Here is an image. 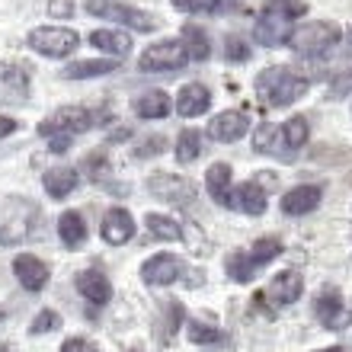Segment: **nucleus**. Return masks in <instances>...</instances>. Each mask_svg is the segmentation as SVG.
<instances>
[{"label": "nucleus", "mask_w": 352, "mask_h": 352, "mask_svg": "<svg viewBox=\"0 0 352 352\" xmlns=\"http://www.w3.org/2000/svg\"><path fill=\"white\" fill-rule=\"evenodd\" d=\"M256 96H260L266 106H272V109H282V106H292V102H298L301 96L307 93V87H311V80H307L305 74H298L295 67H266V71H260L256 74Z\"/></svg>", "instance_id": "nucleus-1"}, {"label": "nucleus", "mask_w": 352, "mask_h": 352, "mask_svg": "<svg viewBox=\"0 0 352 352\" xmlns=\"http://www.w3.org/2000/svg\"><path fill=\"white\" fill-rule=\"evenodd\" d=\"M278 256H282V241H278V237H260V241L253 243V247H247V250H234L231 256L224 260V272H228L231 282L247 285V282H253V276H256L263 266H269V263L278 260Z\"/></svg>", "instance_id": "nucleus-2"}, {"label": "nucleus", "mask_w": 352, "mask_h": 352, "mask_svg": "<svg viewBox=\"0 0 352 352\" xmlns=\"http://www.w3.org/2000/svg\"><path fill=\"white\" fill-rule=\"evenodd\" d=\"M340 38H343V29L336 26V23H330V19H314V23L298 26L295 32H292V38H288V45L301 58H324L333 45H340Z\"/></svg>", "instance_id": "nucleus-3"}, {"label": "nucleus", "mask_w": 352, "mask_h": 352, "mask_svg": "<svg viewBox=\"0 0 352 352\" xmlns=\"http://www.w3.org/2000/svg\"><path fill=\"white\" fill-rule=\"evenodd\" d=\"M100 119H102L100 112H90V109H84V106H61V109H55L48 119L38 122V135L45 141L48 138H71L74 141V135L90 131Z\"/></svg>", "instance_id": "nucleus-4"}, {"label": "nucleus", "mask_w": 352, "mask_h": 352, "mask_svg": "<svg viewBox=\"0 0 352 352\" xmlns=\"http://www.w3.org/2000/svg\"><path fill=\"white\" fill-rule=\"evenodd\" d=\"M186 65H189V52H186L183 38L154 42L138 58V71H144V74H170V71H183Z\"/></svg>", "instance_id": "nucleus-5"}, {"label": "nucleus", "mask_w": 352, "mask_h": 352, "mask_svg": "<svg viewBox=\"0 0 352 352\" xmlns=\"http://www.w3.org/2000/svg\"><path fill=\"white\" fill-rule=\"evenodd\" d=\"M90 16H100V19H112L125 29H135V32H154L157 29V19L144 13L138 7H129V3H119V0H87L84 3Z\"/></svg>", "instance_id": "nucleus-6"}, {"label": "nucleus", "mask_w": 352, "mask_h": 352, "mask_svg": "<svg viewBox=\"0 0 352 352\" xmlns=\"http://www.w3.org/2000/svg\"><path fill=\"white\" fill-rule=\"evenodd\" d=\"M36 214V205L26 202V199H10V202L0 205V247L26 241L32 234Z\"/></svg>", "instance_id": "nucleus-7"}, {"label": "nucleus", "mask_w": 352, "mask_h": 352, "mask_svg": "<svg viewBox=\"0 0 352 352\" xmlns=\"http://www.w3.org/2000/svg\"><path fill=\"white\" fill-rule=\"evenodd\" d=\"M26 45L32 48L36 55L67 58V55H74V52H77L80 36H77L74 29H65V26H36L26 36Z\"/></svg>", "instance_id": "nucleus-8"}, {"label": "nucleus", "mask_w": 352, "mask_h": 352, "mask_svg": "<svg viewBox=\"0 0 352 352\" xmlns=\"http://www.w3.org/2000/svg\"><path fill=\"white\" fill-rule=\"evenodd\" d=\"M29 80L32 67L19 61H0V102L3 106H19L29 100Z\"/></svg>", "instance_id": "nucleus-9"}, {"label": "nucleus", "mask_w": 352, "mask_h": 352, "mask_svg": "<svg viewBox=\"0 0 352 352\" xmlns=\"http://www.w3.org/2000/svg\"><path fill=\"white\" fill-rule=\"evenodd\" d=\"M148 189L154 199H160V202H167V205H189L195 199V183H189L186 176H176V173H154L148 179Z\"/></svg>", "instance_id": "nucleus-10"}, {"label": "nucleus", "mask_w": 352, "mask_h": 352, "mask_svg": "<svg viewBox=\"0 0 352 352\" xmlns=\"http://www.w3.org/2000/svg\"><path fill=\"white\" fill-rule=\"evenodd\" d=\"M292 32H295V29H292V16L278 13V10H269V7H263L260 19H256V26H253V38L266 48L288 45Z\"/></svg>", "instance_id": "nucleus-11"}, {"label": "nucleus", "mask_w": 352, "mask_h": 352, "mask_svg": "<svg viewBox=\"0 0 352 352\" xmlns=\"http://www.w3.org/2000/svg\"><path fill=\"white\" fill-rule=\"evenodd\" d=\"M301 292H305V276L295 272V269H285V272L272 276V282H269L266 292H260V295L269 305L285 307V305H295L298 298H301Z\"/></svg>", "instance_id": "nucleus-12"}, {"label": "nucleus", "mask_w": 352, "mask_h": 352, "mask_svg": "<svg viewBox=\"0 0 352 352\" xmlns=\"http://www.w3.org/2000/svg\"><path fill=\"white\" fill-rule=\"evenodd\" d=\"M183 272H186V263L176 253H157V256L144 260V266H141V278L148 285H173V282L183 278Z\"/></svg>", "instance_id": "nucleus-13"}, {"label": "nucleus", "mask_w": 352, "mask_h": 352, "mask_svg": "<svg viewBox=\"0 0 352 352\" xmlns=\"http://www.w3.org/2000/svg\"><path fill=\"white\" fill-rule=\"evenodd\" d=\"M135 231H138V224H135V218H131L129 208L116 205V208H109V212L102 214L100 234H102V241L112 243V247H122V243H129L131 237H135Z\"/></svg>", "instance_id": "nucleus-14"}, {"label": "nucleus", "mask_w": 352, "mask_h": 352, "mask_svg": "<svg viewBox=\"0 0 352 352\" xmlns=\"http://www.w3.org/2000/svg\"><path fill=\"white\" fill-rule=\"evenodd\" d=\"M250 131V116L241 109H228V112H218L212 122H208V135L221 144H234L241 141L243 135Z\"/></svg>", "instance_id": "nucleus-15"}, {"label": "nucleus", "mask_w": 352, "mask_h": 352, "mask_svg": "<svg viewBox=\"0 0 352 352\" xmlns=\"http://www.w3.org/2000/svg\"><path fill=\"white\" fill-rule=\"evenodd\" d=\"M266 189H263L256 179H247V183L234 186L231 195H228V208H234V212H243L250 214V218H260L263 212H266Z\"/></svg>", "instance_id": "nucleus-16"}, {"label": "nucleus", "mask_w": 352, "mask_h": 352, "mask_svg": "<svg viewBox=\"0 0 352 352\" xmlns=\"http://www.w3.org/2000/svg\"><path fill=\"white\" fill-rule=\"evenodd\" d=\"M13 276L26 292H42L48 285V266L32 253H16L13 256Z\"/></svg>", "instance_id": "nucleus-17"}, {"label": "nucleus", "mask_w": 352, "mask_h": 352, "mask_svg": "<svg viewBox=\"0 0 352 352\" xmlns=\"http://www.w3.org/2000/svg\"><path fill=\"white\" fill-rule=\"evenodd\" d=\"M320 199H324V189H320V186L301 183L282 195V212H285L288 218H301V214L314 212L317 205H320Z\"/></svg>", "instance_id": "nucleus-18"}, {"label": "nucleus", "mask_w": 352, "mask_h": 352, "mask_svg": "<svg viewBox=\"0 0 352 352\" xmlns=\"http://www.w3.org/2000/svg\"><path fill=\"white\" fill-rule=\"evenodd\" d=\"M77 292L90 301V305H109L112 301V282L106 276H102L100 269H84L80 276H77Z\"/></svg>", "instance_id": "nucleus-19"}, {"label": "nucleus", "mask_w": 352, "mask_h": 352, "mask_svg": "<svg viewBox=\"0 0 352 352\" xmlns=\"http://www.w3.org/2000/svg\"><path fill=\"white\" fill-rule=\"evenodd\" d=\"M212 109V93L208 87L202 84H186L183 90L176 93V112L183 116V119H195V116H202V112Z\"/></svg>", "instance_id": "nucleus-20"}, {"label": "nucleus", "mask_w": 352, "mask_h": 352, "mask_svg": "<svg viewBox=\"0 0 352 352\" xmlns=\"http://www.w3.org/2000/svg\"><path fill=\"white\" fill-rule=\"evenodd\" d=\"M253 148L260 151V154H272V157H282V160L295 157L288 151L285 138H282V125H272V122H263L260 129L253 131Z\"/></svg>", "instance_id": "nucleus-21"}, {"label": "nucleus", "mask_w": 352, "mask_h": 352, "mask_svg": "<svg viewBox=\"0 0 352 352\" xmlns=\"http://www.w3.org/2000/svg\"><path fill=\"white\" fill-rule=\"evenodd\" d=\"M112 71H119V61H112V58H90V61H71L61 71V77L65 80H93V77H106Z\"/></svg>", "instance_id": "nucleus-22"}, {"label": "nucleus", "mask_w": 352, "mask_h": 352, "mask_svg": "<svg viewBox=\"0 0 352 352\" xmlns=\"http://www.w3.org/2000/svg\"><path fill=\"white\" fill-rule=\"evenodd\" d=\"M231 179H234L231 164L218 160V164H212V167H208V173H205V192L212 195L218 205H228V195H231V189H234Z\"/></svg>", "instance_id": "nucleus-23"}, {"label": "nucleus", "mask_w": 352, "mask_h": 352, "mask_svg": "<svg viewBox=\"0 0 352 352\" xmlns=\"http://www.w3.org/2000/svg\"><path fill=\"white\" fill-rule=\"evenodd\" d=\"M77 183H80V176H77L74 167H52L42 176V186H45V192L52 199H67L77 189Z\"/></svg>", "instance_id": "nucleus-24"}, {"label": "nucleus", "mask_w": 352, "mask_h": 352, "mask_svg": "<svg viewBox=\"0 0 352 352\" xmlns=\"http://www.w3.org/2000/svg\"><path fill=\"white\" fill-rule=\"evenodd\" d=\"M340 314H343V295H340L336 288H324V292L314 298V317L327 330H336Z\"/></svg>", "instance_id": "nucleus-25"}, {"label": "nucleus", "mask_w": 352, "mask_h": 352, "mask_svg": "<svg viewBox=\"0 0 352 352\" xmlns=\"http://www.w3.org/2000/svg\"><path fill=\"white\" fill-rule=\"evenodd\" d=\"M58 237H61V243L65 247H80V243L87 241V221L84 214L74 212V208H67V212L58 214Z\"/></svg>", "instance_id": "nucleus-26"}, {"label": "nucleus", "mask_w": 352, "mask_h": 352, "mask_svg": "<svg viewBox=\"0 0 352 352\" xmlns=\"http://www.w3.org/2000/svg\"><path fill=\"white\" fill-rule=\"evenodd\" d=\"M90 45L106 52V55H116V58H129L131 52V38L119 29H93L90 32Z\"/></svg>", "instance_id": "nucleus-27"}, {"label": "nucleus", "mask_w": 352, "mask_h": 352, "mask_svg": "<svg viewBox=\"0 0 352 352\" xmlns=\"http://www.w3.org/2000/svg\"><path fill=\"white\" fill-rule=\"evenodd\" d=\"M170 109H173V100L164 90H148L135 96V116H141V119H164V116H170Z\"/></svg>", "instance_id": "nucleus-28"}, {"label": "nucleus", "mask_w": 352, "mask_h": 352, "mask_svg": "<svg viewBox=\"0 0 352 352\" xmlns=\"http://www.w3.org/2000/svg\"><path fill=\"white\" fill-rule=\"evenodd\" d=\"M144 228H148V234L154 237V241H179V237H183V228L176 224V218L160 214V212H148Z\"/></svg>", "instance_id": "nucleus-29"}, {"label": "nucleus", "mask_w": 352, "mask_h": 352, "mask_svg": "<svg viewBox=\"0 0 352 352\" xmlns=\"http://www.w3.org/2000/svg\"><path fill=\"white\" fill-rule=\"evenodd\" d=\"M282 138H285L292 154H298V151L305 148L307 138H311V125H307L305 116H292L288 122H282Z\"/></svg>", "instance_id": "nucleus-30"}, {"label": "nucleus", "mask_w": 352, "mask_h": 352, "mask_svg": "<svg viewBox=\"0 0 352 352\" xmlns=\"http://www.w3.org/2000/svg\"><path fill=\"white\" fill-rule=\"evenodd\" d=\"M179 38H183V45H186V52H189V58H192V61H205V58L212 55V48H208V36H205L195 23H186L183 36H179Z\"/></svg>", "instance_id": "nucleus-31"}, {"label": "nucleus", "mask_w": 352, "mask_h": 352, "mask_svg": "<svg viewBox=\"0 0 352 352\" xmlns=\"http://www.w3.org/2000/svg\"><path fill=\"white\" fill-rule=\"evenodd\" d=\"M173 151H176V160H179V164H192V160L202 154V135H199L195 129L179 131Z\"/></svg>", "instance_id": "nucleus-32"}, {"label": "nucleus", "mask_w": 352, "mask_h": 352, "mask_svg": "<svg viewBox=\"0 0 352 352\" xmlns=\"http://www.w3.org/2000/svg\"><path fill=\"white\" fill-rule=\"evenodd\" d=\"M186 336H189V343H195V346H214L224 340V333L218 327L202 324V320H189V324H186Z\"/></svg>", "instance_id": "nucleus-33"}, {"label": "nucleus", "mask_w": 352, "mask_h": 352, "mask_svg": "<svg viewBox=\"0 0 352 352\" xmlns=\"http://www.w3.org/2000/svg\"><path fill=\"white\" fill-rule=\"evenodd\" d=\"M55 330H61V314H58V311H52V307L38 311V314L32 317V324H29V333H32V336L55 333Z\"/></svg>", "instance_id": "nucleus-34"}, {"label": "nucleus", "mask_w": 352, "mask_h": 352, "mask_svg": "<svg viewBox=\"0 0 352 352\" xmlns=\"http://www.w3.org/2000/svg\"><path fill=\"white\" fill-rule=\"evenodd\" d=\"M80 170H84L90 179H102V176L109 173V157H106V151H93V154H87L84 164H80Z\"/></svg>", "instance_id": "nucleus-35"}, {"label": "nucleus", "mask_w": 352, "mask_h": 352, "mask_svg": "<svg viewBox=\"0 0 352 352\" xmlns=\"http://www.w3.org/2000/svg\"><path fill=\"white\" fill-rule=\"evenodd\" d=\"M224 58L234 61V65H243V61L250 58V45H247L241 36H231L228 42H224Z\"/></svg>", "instance_id": "nucleus-36"}, {"label": "nucleus", "mask_w": 352, "mask_h": 352, "mask_svg": "<svg viewBox=\"0 0 352 352\" xmlns=\"http://www.w3.org/2000/svg\"><path fill=\"white\" fill-rule=\"evenodd\" d=\"M173 7L183 13H218L221 0H173Z\"/></svg>", "instance_id": "nucleus-37"}, {"label": "nucleus", "mask_w": 352, "mask_h": 352, "mask_svg": "<svg viewBox=\"0 0 352 352\" xmlns=\"http://www.w3.org/2000/svg\"><path fill=\"white\" fill-rule=\"evenodd\" d=\"M266 7L278 10V13H285V16H292V19H298V16H305L307 13L305 0H266Z\"/></svg>", "instance_id": "nucleus-38"}, {"label": "nucleus", "mask_w": 352, "mask_h": 352, "mask_svg": "<svg viewBox=\"0 0 352 352\" xmlns=\"http://www.w3.org/2000/svg\"><path fill=\"white\" fill-rule=\"evenodd\" d=\"M349 90H352V65H346V71H340V74L330 80V96L340 100V96H346Z\"/></svg>", "instance_id": "nucleus-39"}, {"label": "nucleus", "mask_w": 352, "mask_h": 352, "mask_svg": "<svg viewBox=\"0 0 352 352\" xmlns=\"http://www.w3.org/2000/svg\"><path fill=\"white\" fill-rule=\"evenodd\" d=\"M48 16L71 19L74 16V0H48Z\"/></svg>", "instance_id": "nucleus-40"}, {"label": "nucleus", "mask_w": 352, "mask_h": 352, "mask_svg": "<svg viewBox=\"0 0 352 352\" xmlns=\"http://www.w3.org/2000/svg\"><path fill=\"white\" fill-rule=\"evenodd\" d=\"M61 352H100V349L90 340H84V336H67L65 343H61Z\"/></svg>", "instance_id": "nucleus-41"}, {"label": "nucleus", "mask_w": 352, "mask_h": 352, "mask_svg": "<svg viewBox=\"0 0 352 352\" xmlns=\"http://www.w3.org/2000/svg\"><path fill=\"white\" fill-rule=\"evenodd\" d=\"M16 129H19V122H16V119H10V116H0V141L10 138V135H13Z\"/></svg>", "instance_id": "nucleus-42"}, {"label": "nucleus", "mask_w": 352, "mask_h": 352, "mask_svg": "<svg viewBox=\"0 0 352 352\" xmlns=\"http://www.w3.org/2000/svg\"><path fill=\"white\" fill-rule=\"evenodd\" d=\"M71 148V138H48V151L52 154H65Z\"/></svg>", "instance_id": "nucleus-43"}, {"label": "nucleus", "mask_w": 352, "mask_h": 352, "mask_svg": "<svg viewBox=\"0 0 352 352\" xmlns=\"http://www.w3.org/2000/svg\"><path fill=\"white\" fill-rule=\"evenodd\" d=\"M317 352H349V349H343V346H330V349H317Z\"/></svg>", "instance_id": "nucleus-44"}, {"label": "nucleus", "mask_w": 352, "mask_h": 352, "mask_svg": "<svg viewBox=\"0 0 352 352\" xmlns=\"http://www.w3.org/2000/svg\"><path fill=\"white\" fill-rule=\"evenodd\" d=\"M0 352H13V346H7V343H0Z\"/></svg>", "instance_id": "nucleus-45"}, {"label": "nucleus", "mask_w": 352, "mask_h": 352, "mask_svg": "<svg viewBox=\"0 0 352 352\" xmlns=\"http://www.w3.org/2000/svg\"><path fill=\"white\" fill-rule=\"evenodd\" d=\"M0 320H3V307H0Z\"/></svg>", "instance_id": "nucleus-46"}, {"label": "nucleus", "mask_w": 352, "mask_h": 352, "mask_svg": "<svg viewBox=\"0 0 352 352\" xmlns=\"http://www.w3.org/2000/svg\"><path fill=\"white\" fill-rule=\"evenodd\" d=\"M131 352H138V349H131Z\"/></svg>", "instance_id": "nucleus-47"}]
</instances>
